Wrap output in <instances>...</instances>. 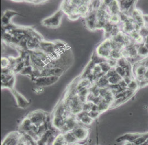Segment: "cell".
<instances>
[{"label": "cell", "mask_w": 148, "mask_h": 145, "mask_svg": "<svg viewBox=\"0 0 148 145\" xmlns=\"http://www.w3.org/2000/svg\"><path fill=\"white\" fill-rule=\"evenodd\" d=\"M27 117L30 119L33 124L36 127H39L48 123L47 120H50L48 113L43 110H36L29 113Z\"/></svg>", "instance_id": "obj_1"}, {"label": "cell", "mask_w": 148, "mask_h": 145, "mask_svg": "<svg viewBox=\"0 0 148 145\" xmlns=\"http://www.w3.org/2000/svg\"><path fill=\"white\" fill-rule=\"evenodd\" d=\"M63 12L62 10L60 9L54 15L43 20L42 21V24L45 27L51 28H56L59 27L62 18Z\"/></svg>", "instance_id": "obj_2"}, {"label": "cell", "mask_w": 148, "mask_h": 145, "mask_svg": "<svg viewBox=\"0 0 148 145\" xmlns=\"http://www.w3.org/2000/svg\"><path fill=\"white\" fill-rule=\"evenodd\" d=\"M22 137L23 133L18 131L10 132L1 142V145H18L21 142Z\"/></svg>", "instance_id": "obj_3"}, {"label": "cell", "mask_w": 148, "mask_h": 145, "mask_svg": "<svg viewBox=\"0 0 148 145\" xmlns=\"http://www.w3.org/2000/svg\"><path fill=\"white\" fill-rule=\"evenodd\" d=\"M10 91L15 98L16 105L18 107L22 109H25L31 104V101L30 99L28 100L23 95L16 91L15 89H12Z\"/></svg>", "instance_id": "obj_4"}, {"label": "cell", "mask_w": 148, "mask_h": 145, "mask_svg": "<svg viewBox=\"0 0 148 145\" xmlns=\"http://www.w3.org/2000/svg\"><path fill=\"white\" fill-rule=\"evenodd\" d=\"M72 131L79 142L86 140L88 138L90 133L89 128L84 127L82 126H78Z\"/></svg>", "instance_id": "obj_5"}, {"label": "cell", "mask_w": 148, "mask_h": 145, "mask_svg": "<svg viewBox=\"0 0 148 145\" xmlns=\"http://www.w3.org/2000/svg\"><path fill=\"white\" fill-rule=\"evenodd\" d=\"M59 77L55 76H42L34 79L33 82L36 83V85L38 87H45L49 86L53 84L58 80Z\"/></svg>", "instance_id": "obj_6"}, {"label": "cell", "mask_w": 148, "mask_h": 145, "mask_svg": "<svg viewBox=\"0 0 148 145\" xmlns=\"http://www.w3.org/2000/svg\"><path fill=\"white\" fill-rule=\"evenodd\" d=\"M37 127L33 124L32 121L27 116L21 121L18 127V131L22 133H28L31 131L34 130L36 131Z\"/></svg>", "instance_id": "obj_7"}, {"label": "cell", "mask_w": 148, "mask_h": 145, "mask_svg": "<svg viewBox=\"0 0 148 145\" xmlns=\"http://www.w3.org/2000/svg\"><path fill=\"white\" fill-rule=\"evenodd\" d=\"M143 133H127L119 137L116 139V142L118 143L123 142H134L137 139L141 136Z\"/></svg>", "instance_id": "obj_8"}, {"label": "cell", "mask_w": 148, "mask_h": 145, "mask_svg": "<svg viewBox=\"0 0 148 145\" xmlns=\"http://www.w3.org/2000/svg\"><path fill=\"white\" fill-rule=\"evenodd\" d=\"M21 15V14H19L17 12H14L13 11H11V10H6L4 12L3 16L2 18V22L3 23L4 25H8L9 24H10L11 23V18L14 16V15Z\"/></svg>", "instance_id": "obj_9"}, {"label": "cell", "mask_w": 148, "mask_h": 145, "mask_svg": "<svg viewBox=\"0 0 148 145\" xmlns=\"http://www.w3.org/2000/svg\"><path fill=\"white\" fill-rule=\"evenodd\" d=\"M52 145H69L65 140L63 133H60L54 140Z\"/></svg>", "instance_id": "obj_10"}, {"label": "cell", "mask_w": 148, "mask_h": 145, "mask_svg": "<svg viewBox=\"0 0 148 145\" xmlns=\"http://www.w3.org/2000/svg\"><path fill=\"white\" fill-rule=\"evenodd\" d=\"M63 135L65 138V140L66 141L68 145H70L76 142H79L76 137L74 136V133L72 132V131H68L66 133H63Z\"/></svg>", "instance_id": "obj_11"}, {"label": "cell", "mask_w": 148, "mask_h": 145, "mask_svg": "<svg viewBox=\"0 0 148 145\" xmlns=\"http://www.w3.org/2000/svg\"><path fill=\"white\" fill-rule=\"evenodd\" d=\"M147 68L143 64H140L136 66V67L135 68V74L136 76L139 78L143 77L145 75V73L147 71Z\"/></svg>", "instance_id": "obj_12"}, {"label": "cell", "mask_w": 148, "mask_h": 145, "mask_svg": "<svg viewBox=\"0 0 148 145\" xmlns=\"http://www.w3.org/2000/svg\"><path fill=\"white\" fill-rule=\"evenodd\" d=\"M138 54L141 57H145L148 54V48L144 46H141L138 48Z\"/></svg>", "instance_id": "obj_13"}, {"label": "cell", "mask_w": 148, "mask_h": 145, "mask_svg": "<svg viewBox=\"0 0 148 145\" xmlns=\"http://www.w3.org/2000/svg\"><path fill=\"white\" fill-rule=\"evenodd\" d=\"M138 86H139L138 83H137L136 81L132 80L130 83L127 85V88H128V89L135 91L138 88Z\"/></svg>", "instance_id": "obj_14"}, {"label": "cell", "mask_w": 148, "mask_h": 145, "mask_svg": "<svg viewBox=\"0 0 148 145\" xmlns=\"http://www.w3.org/2000/svg\"><path fill=\"white\" fill-rule=\"evenodd\" d=\"M139 34L142 37H147L148 36V29L145 27H142L139 31Z\"/></svg>", "instance_id": "obj_15"}, {"label": "cell", "mask_w": 148, "mask_h": 145, "mask_svg": "<svg viewBox=\"0 0 148 145\" xmlns=\"http://www.w3.org/2000/svg\"><path fill=\"white\" fill-rule=\"evenodd\" d=\"M33 91L36 93V94H41L44 92V88L42 87H35L32 89Z\"/></svg>", "instance_id": "obj_16"}, {"label": "cell", "mask_w": 148, "mask_h": 145, "mask_svg": "<svg viewBox=\"0 0 148 145\" xmlns=\"http://www.w3.org/2000/svg\"><path fill=\"white\" fill-rule=\"evenodd\" d=\"M143 20L145 22H146L148 23V14H145L143 16Z\"/></svg>", "instance_id": "obj_17"}, {"label": "cell", "mask_w": 148, "mask_h": 145, "mask_svg": "<svg viewBox=\"0 0 148 145\" xmlns=\"http://www.w3.org/2000/svg\"><path fill=\"white\" fill-rule=\"evenodd\" d=\"M124 145H136L134 142H125Z\"/></svg>", "instance_id": "obj_18"}, {"label": "cell", "mask_w": 148, "mask_h": 145, "mask_svg": "<svg viewBox=\"0 0 148 145\" xmlns=\"http://www.w3.org/2000/svg\"><path fill=\"white\" fill-rule=\"evenodd\" d=\"M96 145H100L99 143V137H98V128L97 129V144Z\"/></svg>", "instance_id": "obj_19"}, {"label": "cell", "mask_w": 148, "mask_h": 145, "mask_svg": "<svg viewBox=\"0 0 148 145\" xmlns=\"http://www.w3.org/2000/svg\"><path fill=\"white\" fill-rule=\"evenodd\" d=\"M81 145V144H80L79 142H76V143H74V144H70V145Z\"/></svg>", "instance_id": "obj_20"}, {"label": "cell", "mask_w": 148, "mask_h": 145, "mask_svg": "<svg viewBox=\"0 0 148 145\" xmlns=\"http://www.w3.org/2000/svg\"><path fill=\"white\" fill-rule=\"evenodd\" d=\"M145 44L148 45V36L147 37H146V39H145Z\"/></svg>", "instance_id": "obj_21"}]
</instances>
